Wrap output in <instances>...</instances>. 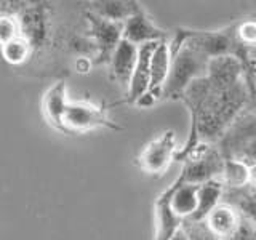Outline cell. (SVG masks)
<instances>
[{
  "instance_id": "cell-24",
  "label": "cell",
  "mask_w": 256,
  "mask_h": 240,
  "mask_svg": "<svg viewBox=\"0 0 256 240\" xmlns=\"http://www.w3.org/2000/svg\"><path fill=\"white\" fill-rule=\"evenodd\" d=\"M252 52H253V53H254V56H256V46L253 48V50H252Z\"/></svg>"
},
{
  "instance_id": "cell-16",
  "label": "cell",
  "mask_w": 256,
  "mask_h": 240,
  "mask_svg": "<svg viewBox=\"0 0 256 240\" xmlns=\"http://www.w3.org/2000/svg\"><path fill=\"white\" fill-rule=\"evenodd\" d=\"M182 220L173 213V210L168 205L166 198L160 194L156 200V238L168 240L174 238L176 232L182 226Z\"/></svg>"
},
{
  "instance_id": "cell-18",
  "label": "cell",
  "mask_w": 256,
  "mask_h": 240,
  "mask_svg": "<svg viewBox=\"0 0 256 240\" xmlns=\"http://www.w3.org/2000/svg\"><path fill=\"white\" fill-rule=\"evenodd\" d=\"M4 60L12 66H20L26 62L32 53V42L26 34H20L12 40L0 45Z\"/></svg>"
},
{
  "instance_id": "cell-7",
  "label": "cell",
  "mask_w": 256,
  "mask_h": 240,
  "mask_svg": "<svg viewBox=\"0 0 256 240\" xmlns=\"http://www.w3.org/2000/svg\"><path fill=\"white\" fill-rule=\"evenodd\" d=\"M204 224L208 234L216 238H237L244 228L238 206L230 204H218L206 214Z\"/></svg>"
},
{
  "instance_id": "cell-8",
  "label": "cell",
  "mask_w": 256,
  "mask_h": 240,
  "mask_svg": "<svg viewBox=\"0 0 256 240\" xmlns=\"http://www.w3.org/2000/svg\"><path fill=\"white\" fill-rule=\"evenodd\" d=\"M198 182H188L176 178L168 186L162 196L166 198L168 205L180 220L186 222L194 216L198 205Z\"/></svg>"
},
{
  "instance_id": "cell-10",
  "label": "cell",
  "mask_w": 256,
  "mask_h": 240,
  "mask_svg": "<svg viewBox=\"0 0 256 240\" xmlns=\"http://www.w3.org/2000/svg\"><path fill=\"white\" fill-rule=\"evenodd\" d=\"M69 104L68 96V86L64 80H58L53 84L42 96V112L46 118V122L50 124L54 130L64 133V114H66Z\"/></svg>"
},
{
  "instance_id": "cell-5",
  "label": "cell",
  "mask_w": 256,
  "mask_h": 240,
  "mask_svg": "<svg viewBox=\"0 0 256 240\" xmlns=\"http://www.w3.org/2000/svg\"><path fill=\"white\" fill-rule=\"evenodd\" d=\"M221 138L224 157L256 162V116L236 118Z\"/></svg>"
},
{
  "instance_id": "cell-22",
  "label": "cell",
  "mask_w": 256,
  "mask_h": 240,
  "mask_svg": "<svg viewBox=\"0 0 256 240\" xmlns=\"http://www.w3.org/2000/svg\"><path fill=\"white\" fill-rule=\"evenodd\" d=\"M92 66H93V60H90L88 56H80L76 62V68L78 72H88L92 69Z\"/></svg>"
},
{
  "instance_id": "cell-19",
  "label": "cell",
  "mask_w": 256,
  "mask_h": 240,
  "mask_svg": "<svg viewBox=\"0 0 256 240\" xmlns=\"http://www.w3.org/2000/svg\"><path fill=\"white\" fill-rule=\"evenodd\" d=\"M234 34L236 40L246 52H252L256 46V20L254 18H246L234 24Z\"/></svg>"
},
{
  "instance_id": "cell-23",
  "label": "cell",
  "mask_w": 256,
  "mask_h": 240,
  "mask_svg": "<svg viewBox=\"0 0 256 240\" xmlns=\"http://www.w3.org/2000/svg\"><path fill=\"white\" fill-rule=\"evenodd\" d=\"M248 165H250V174H248V189H252L253 194H256V162H252Z\"/></svg>"
},
{
  "instance_id": "cell-3",
  "label": "cell",
  "mask_w": 256,
  "mask_h": 240,
  "mask_svg": "<svg viewBox=\"0 0 256 240\" xmlns=\"http://www.w3.org/2000/svg\"><path fill=\"white\" fill-rule=\"evenodd\" d=\"M62 125L64 134L86 133L98 128L114 132L122 130V126L108 116V108L93 101H69Z\"/></svg>"
},
{
  "instance_id": "cell-2",
  "label": "cell",
  "mask_w": 256,
  "mask_h": 240,
  "mask_svg": "<svg viewBox=\"0 0 256 240\" xmlns=\"http://www.w3.org/2000/svg\"><path fill=\"white\" fill-rule=\"evenodd\" d=\"M170 52L172 66L162 92V100H181L186 88L196 78L206 74L210 60L188 44L170 48Z\"/></svg>"
},
{
  "instance_id": "cell-21",
  "label": "cell",
  "mask_w": 256,
  "mask_h": 240,
  "mask_svg": "<svg viewBox=\"0 0 256 240\" xmlns=\"http://www.w3.org/2000/svg\"><path fill=\"white\" fill-rule=\"evenodd\" d=\"M237 206L240 212L245 213L250 224H253V228L256 229V198L253 196H244L237 202Z\"/></svg>"
},
{
  "instance_id": "cell-14",
  "label": "cell",
  "mask_w": 256,
  "mask_h": 240,
  "mask_svg": "<svg viewBox=\"0 0 256 240\" xmlns=\"http://www.w3.org/2000/svg\"><path fill=\"white\" fill-rule=\"evenodd\" d=\"M88 12L110 21L124 22L128 16L141 10L138 0H86Z\"/></svg>"
},
{
  "instance_id": "cell-11",
  "label": "cell",
  "mask_w": 256,
  "mask_h": 240,
  "mask_svg": "<svg viewBox=\"0 0 256 240\" xmlns=\"http://www.w3.org/2000/svg\"><path fill=\"white\" fill-rule=\"evenodd\" d=\"M136 60H138V45L122 38L116 46V50L112 52L110 60L108 62L112 80L126 88L130 84Z\"/></svg>"
},
{
  "instance_id": "cell-9",
  "label": "cell",
  "mask_w": 256,
  "mask_h": 240,
  "mask_svg": "<svg viewBox=\"0 0 256 240\" xmlns=\"http://www.w3.org/2000/svg\"><path fill=\"white\" fill-rule=\"evenodd\" d=\"M122 32H124L125 40L138 46L168 38L166 32L162 28H158L142 8L138 12H134L133 14H130L122 22Z\"/></svg>"
},
{
  "instance_id": "cell-12",
  "label": "cell",
  "mask_w": 256,
  "mask_h": 240,
  "mask_svg": "<svg viewBox=\"0 0 256 240\" xmlns=\"http://www.w3.org/2000/svg\"><path fill=\"white\" fill-rule=\"evenodd\" d=\"M157 42L144 44L138 46V60H136L130 84L126 86V102L134 104L142 93L149 90L150 80V54Z\"/></svg>"
},
{
  "instance_id": "cell-17",
  "label": "cell",
  "mask_w": 256,
  "mask_h": 240,
  "mask_svg": "<svg viewBox=\"0 0 256 240\" xmlns=\"http://www.w3.org/2000/svg\"><path fill=\"white\" fill-rule=\"evenodd\" d=\"M224 188H230L234 190H242L248 188V174H250V165L248 162L237 157H224L222 173Z\"/></svg>"
},
{
  "instance_id": "cell-4",
  "label": "cell",
  "mask_w": 256,
  "mask_h": 240,
  "mask_svg": "<svg viewBox=\"0 0 256 240\" xmlns=\"http://www.w3.org/2000/svg\"><path fill=\"white\" fill-rule=\"evenodd\" d=\"M178 144L173 130H166L148 142L136 158V165L142 173L149 176H162L176 162Z\"/></svg>"
},
{
  "instance_id": "cell-13",
  "label": "cell",
  "mask_w": 256,
  "mask_h": 240,
  "mask_svg": "<svg viewBox=\"0 0 256 240\" xmlns=\"http://www.w3.org/2000/svg\"><path fill=\"white\" fill-rule=\"evenodd\" d=\"M172 66V52L168 45V38L160 40L156 44L154 50L150 54V80H149V90L157 100H162V92L165 82L170 74Z\"/></svg>"
},
{
  "instance_id": "cell-1",
  "label": "cell",
  "mask_w": 256,
  "mask_h": 240,
  "mask_svg": "<svg viewBox=\"0 0 256 240\" xmlns=\"http://www.w3.org/2000/svg\"><path fill=\"white\" fill-rule=\"evenodd\" d=\"M181 100L190 112V136L176 154L180 162L198 141L221 138L238 117L248 100L244 61L237 54L212 58L206 74L196 78Z\"/></svg>"
},
{
  "instance_id": "cell-15",
  "label": "cell",
  "mask_w": 256,
  "mask_h": 240,
  "mask_svg": "<svg viewBox=\"0 0 256 240\" xmlns=\"http://www.w3.org/2000/svg\"><path fill=\"white\" fill-rule=\"evenodd\" d=\"M224 192V182L212 178L208 181L200 182L198 188V205L197 210L194 213L190 220H188L189 222H204V220L206 218V214L210 213L213 208L221 202Z\"/></svg>"
},
{
  "instance_id": "cell-20",
  "label": "cell",
  "mask_w": 256,
  "mask_h": 240,
  "mask_svg": "<svg viewBox=\"0 0 256 240\" xmlns=\"http://www.w3.org/2000/svg\"><path fill=\"white\" fill-rule=\"evenodd\" d=\"M21 21L14 14H0V45L22 34Z\"/></svg>"
},
{
  "instance_id": "cell-6",
  "label": "cell",
  "mask_w": 256,
  "mask_h": 240,
  "mask_svg": "<svg viewBox=\"0 0 256 240\" xmlns=\"http://www.w3.org/2000/svg\"><path fill=\"white\" fill-rule=\"evenodd\" d=\"M86 21L88 38L93 45V64H108L112 52L124 38L122 22L101 18L92 12L86 13Z\"/></svg>"
}]
</instances>
